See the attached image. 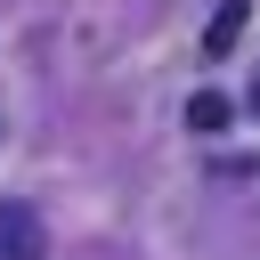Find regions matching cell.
<instances>
[{
  "label": "cell",
  "instance_id": "1",
  "mask_svg": "<svg viewBox=\"0 0 260 260\" xmlns=\"http://www.w3.org/2000/svg\"><path fill=\"white\" fill-rule=\"evenodd\" d=\"M49 236H41V211L32 203H0V260H41Z\"/></svg>",
  "mask_w": 260,
  "mask_h": 260
},
{
  "label": "cell",
  "instance_id": "2",
  "mask_svg": "<svg viewBox=\"0 0 260 260\" xmlns=\"http://www.w3.org/2000/svg\"><path fill=\"white\" fill-rule=\"evenodd\" d=\"M228 114H236V106H228L219 89H195V98H187V130H195V138H219Z\"/></svg>",
  "mask_w": 260,
  "mask_h": 260
},
{
  "label": "cell",
  "instance_id": "3",
  "mask_svg": "<svg viewBox=\"0 0 260 260\" xmlns=\"http://www.w3.org/2000/svg\"><path fill=\"white\" fill-rule=\"evenodd\" d=\"M244 16H252V0H219V16H211V32H203V49H211V57H228V49H236V32H244Z\"/></svg>",
  "mask_w": 260,
  "mask_h": 260
}]
</instances>
